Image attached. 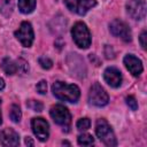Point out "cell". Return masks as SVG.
Here are the masks:
<instances>
[{"label": "cell", "instance_id": "13", "mask_svg": "<svg viewBox=\"0 0 147 147\" xmlns=\"http://www.w3.org/2000/svg\"><path fill=\"white\" fill-rule=\"evenodd\" d=\"M124 64L126 67V69L136 77L140 76V74L142 72V63L140 61V59H138L137 56L132 55V54H127L124 57Z\"/></svg>", "mask_w": 147, "mask_h": 147}, {"label": "cell", "instance_id": "15", "mask_svg": "<svg viewBox=\"0 0 147 147\" xmlns=\"http://www.w3.org/2000/svg\"><path fill=\"white\" fill-rule=\"evenodd\" d=\"M37 0H18V9L23 14H30L36 7Z\"/></svg>", "mask_w": 147, "mask_h": 147}, {"label": "cell", "instance_id": "18", "mask_svg": "<svg viewBox=\"0 0 147 147\" xmlns=\"http://www.w3.org/2000/svg\"><path fill=\"white\" fill-rule=\"evenodd\" d=\"M77 141H78V145H80V146H92L94 144L93 137L91 134H87V133L78 136Z\"/></svg>", "mask_w": 147, "mask_h": 147}, {"label": "cell", "instance_id": "12", "mask_svg": "<svg viewBox=\"0 0 147 147\" xmlns=\"http://www.w3.org/2000/svg\"><path fill=\"white\" fill-rule=\"evenodd\" d=\"M0 144L2 146H18L20 137L18 133L13 129H5L0 132Z\"/></svg>", "mask_w": 147, "mask_h": 147}, {"label": "cell", "instance_id": "20", "mask_svg": "<svg viewBox=\"0 0 147 147\" xmlns=\"http://www.w3.org/2000/svg\"><path fill=\"white\" fill-rule=\"evenodd\" d=\"M26 106H28V108H30L33 111H41L44 108L42 103L40 101H36V100H29L26 102Z\"/></svg>", "mask_w": 147, "mask_h": 147}, {"label": "cell", "instance_id": "9", "mask_svg": "<svg viewBox=\"0 0 147 147\" xmlns=\"http://www.w3.org/2000/svg\"><path fill=\"white\" fill-rule=\"evenodd\" d=\"M15 37L24 47H30L33 42V29L29 22H22L18 30L15 31Z\"/></svg>", "mask_w": 147, "mask_h": 147}, {"label": "cell", "instance_id": "10", "mask_svg": "<svg viewBox=\"0 0 147 147\" xmlns=\"http://www.w3.org/2000/svg\"><path fill=\"white\" fill-rule=\"evenodd\" d=\"M31 127L34 133V136L40 141H46L49 136V125L46 122V119L41 117H34L31 121Z\"/></svg>", "mask_w": 147, "mask_h": 147}, {"label": "cell", "instance_id": "11", "mask_svg": "<svg viewBox=\"0 0 147 147\" xmlns=\"http://www.w3.org/2000/svg\"><path fill=\"white\" fill-rule=\"evenodd\" d=\"M103 78L109 86L115 88L119 87L122 84V74L117 68H114V67H109L105 70Z\"/></svg>", "mask_w": 147, "mask_h": 147}, {"label": "cell", "instance_id": "19", "mask_svg": "<svg viewBox=\"0 0 147 147\" xmlns=\"http://www.w3.org/2000/svg\"><path fill=\"white\" fill-rule=\"evenodd\" d=\"M76 126H77V129H78L79 131H85V130L90 129V126H91V121H90L87 117L80 118V119L77 121Z\"/></svg>", "mask_w": 147, "mask_h": 147}, {"label": "cell", "instance_id": "23", "mask_svg": "<svg viewBox=\"0 0 147 147\" xmlns=\"http://www.w3.org/2000/svg\"><path fill=\"white\" fill-rule=\"evenodd\" d=\"M36 88H37L38 93H40V94H46V93H47V83H46V80H40V82L37 84Z\"/></svg>", "mask_w": 147, "mask_h": 147}, {"label": "cell", "instance_id": "24", "mask_svg": "<svg viewBox=\"0 0 147 147\" xmlns=\"http://www.w3.org/2000/svg\"><path fill=\"white\" fill-rule=\"evenodd\" d=\"M17 68H18V71H21V72H26V71H29V65H28V63H26L24 60H22V59H20V60L17 61Z\"/></svg>", "mask_w": 147, "mask_h": 147}, {"label": "cell", "instance_id": "8", "mask_svg": "<svg viewBox=\"0 0 147 147\" xmlns=\"http://www.w3.org/2000/svg\"><path fill=\"white\" fill-rule=\"evenodd\" d=\"M109 30L111 32V34H114L115 37H119L121 39H123L124 41L129 42L131 41V30L129 28V25L121 21V20H114L110 22L109 24Z\"/></svg>", "mask_w": 147, "mask_h": 147}, {"label": "cell", "instance_id": "14", "mask_svg": "<svg viewBox=\"0 0 147 147\" xmlns=\"http://www.w3.org/2000/svg\"><path fill=\"white\" fill-rule=\"evenodd\" d=\"M1 68L2 70L7 74V75H14L18 71L17 68V62H14L9 57H5L1 62Z\"/></svg>", "mask_w": 147, "mask_h": 147}, {"label": "cell", "instance_id": "3", "mask_svg": "<svg viewBox=\"0 0 147 147\" xmlns=\"http://www.w3.org/2000/svg\"><path fill=\"white\" fill-rule=\"evenodd\" d=\"M71 34H72L75 44L78 47H80V48H88L90 47L91 34H90V31H88L85 23L77 22L71 29Z\"/></svg>", "mask_w": 147, "mask_h": 147}, {"label": "cell", "instance_id": "16", "mask_svg": "<svg viewBox=\"0 0 147 147\" xmlns=\"http://www.w3.org/2000/svg\"><path fill=\"white\" fill-rule=\"evenodd\" d=\"M14 5L11 0H0V13L5 16H9L13 13Z\"/></svg>", "mask_w": 147, "mask_h": 147}, {"label": "cell", "instance_id": "2", "mask_svg": "<svg viewBox=\"0 0 147 147\" xmlns=\"http://www.w3.org/2000/svg\"><path fill=\"white\" fill-rule=\"evenodd\" d=\"M95 133L96 137L107 146H116L117 140L115 138L114 131L111 126L108 124V122L103 118H100L96 121L95 124Z\"/></svg>", "mask_w": 147, "mask_h": 147}, {"label": "cell", "instance_id": "26", "mask_svg": "<svg viewBox=\"0 0 147 147\" xmlns=\"http://www.w3.org/2000/svg\"><path fill=\"white\" fill-rule=\"evenodd\" d=\"M25 144H26V145H30V146H33V141L31 140L30 137H26V138H25Z\"/></svg>", "mask_w": 147, "mask_h": 147}, {"label": "cell", "instance_id": "1", "mask_svg": "<svg viewBox=\"0 0 147 147\" xmlns=\"http://www.w3.org/2000/svg\"><path fill=\"white\" fill-rule=\"evenodd\" d=\"M53 94L62 101L67 102H77L80 96V91L75 84H67L64 82H55L52 86Z\"/></svg>", "mask_w": 147, "mask_h": 147}, {"label": "cell", "instance_id": "5", "mask_svg": "<svg viewBox=\"0 0 147 147\" xmlns=\"http://www.w3.org/2000/svg\"><path fill=\"white\" fill-rule=\"evenodd\" d=\"M108 101L109 96L105 88L98 83L93 84L88 92V102L96 107H103L108 103Z\"/></svg>", "mask_w": 147, "mask_h": 147}, {"label": "cell", "instance_id": "28", "mask_svg": "<svg viewBox=\"0 0 147 147\" xmlns=\"http://www.w3.org/2000/svg\"><path fill=\"white\" fill-rule=\"evenodd\" d=\"M2 123V115H1V99H0V124Z\"/></svg>", "mask_w": 147, "mask_h": 147}, {"label": "cell", "instance_id": "27", "mask_svg": "<svg viewBox=\"0 0 147 147\" xmlns=\"http://www.w3.org/2000/svg\"><path fill=\"white\" fill-rule=\"evenodd\" d=\"M5 88V80L2 78H0V91Z\"/></svg>", "mask_w": 147, "mask_h": 147}, {"label": "cell", "instance_id": "4", "mask_svg": "<svg viewBox=\"0 0 147 147\" xmlns=\"http://www.w3.org/2000/svg\"><path fill=\"white\" fill-rule=\"evenodd\" d=\"M51 117L54 119V122L63 127V130L69 131L70 124H71V115L69 110L62 106V105H55L51 108Z\"/></svg>", "mask_w": 147, "mask_h": 147}, {"label": "cell", "instance_id": "7", "mask_svg": "<svg viewBox=\"0 0 147 147\" xmlns=\"http://www.w3.org/2000/svg\"><path fill=\"white\" fill-rule=\"evenodd\" d=\"M67 8L70 11H74L78 15H85L90 9H92L95 5V0H64Z\"/></svg>", "mask_w": 147, "mask_h": 147}, {"label": "cell", "instance_id": "22", "mask_svg": "<svg viewBox=\"0 0 147 147\" xmlns=\"http://www.w3.org/2000/svg\"><path fill=\"white\" fill-rule=\"evenodd\" d=\"M125 101H126V105L129 106V108H131V110H137L138 109V102L134 99V96H132V95L126 96Z\"/></svg>", "mask_w": 147, "mask_h": 147}, {"label": "cell", "instance_id": "17", "mask_svg": "<svg viewBox=\"0 0 147 147\" xmlns=\"http://www.w3.org/2000/svg\"><path fill=\"white\" fill-rule=\"evenodd\" d=\"M9 117L14 123H18L21 121L22 117V113H21V108L17 105H11L10 107V111H9Z\"/></svg>", "mask_w": 147, "mask_h": 147}, {"label": "cell", "instance_id": "25", "mask_svg": "<svg viewBox=\"0 0 147 147\" xmlns=\"http://www.w3.org/2000/svg\"><path fill=\"white\" fill-rule=\"evenodd\" d=\"M146 38H147V33H146V31H142L141 34H140V37H139V41H140V45H141V47L144 49H146V46H147Z\"/></svg>", "mask_w": 147, "mask_h": 147}, {"label": "cell", "instance_id": "21", "mask_svg": "<svg viewBox=\"0 0 147 147\" xmlns=\"http://www.w3.org/2000/svg\"><path fill=\"white\" fill-rule=\"evenodd\" d=\"M38 62H39L40 67L44 68V69H51L53 67V61L51 59L46 57V56H40L38 59Z\"/></svg>", "mask_w": 147, "mask_h": 147}, {"label": "cell", "instance_id": "6", "mask_svg": "<svg viewBox=\"0 0 147 147\" xmlns=\"http://www.w3.org/2000/svg\"><path fill=\"white\" fill-rule=\"evenodd\" d=\"M126 11L131 18L136 21H141L146 16V2L145 0H127Z\"/></svg>", "mask_w": 147, "mask_h": 147}]
</instances>
